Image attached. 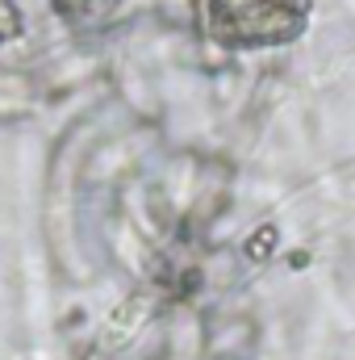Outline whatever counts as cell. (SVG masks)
<instances>
[{
  "instance_id": "obj_3",
  "label": "cell",
  "mask_w": 355,
  "mask_h": 360,
  "mask_svg": "<svg viewBox=\"0 0 355 360\" xmlns=\"http://www.w3.org/2000/svg\"><path fill=\"white\" fill-rule=\"evenodd\" d=\"M13 34H17V8H13V0H0V42Z\"/></svg>"
},
{
  "instance_id": "obj_1",
  "label": "cell",
  "mask_w": 355,
  "mask_h": 360,
  "mask_svg": "<svg viewBox=\"0 0 355 360\" xmlns=\"http://www.w3.org/2000/svg\"><path fill=\"white\" fill-rule=\"evenodd\" d=\"M309 0H209V34L230 46H272L305 25Z\"/></svg>"
},
{
  "instance_id": "obj_2",
  "label": "cell",
  "mask_w": 355,
  "mask_h": 360,
  "mask_svg": "<svg viewBox=\"0 0 355 360\" xmlns=\"http://www.w3.org/2000/svg\"><path fill=\"white\" fill-rule=\"evenodd\" d=\"M67 17H100V13H109L117 0H55Z\"/></svg>"
}]
</instances>
